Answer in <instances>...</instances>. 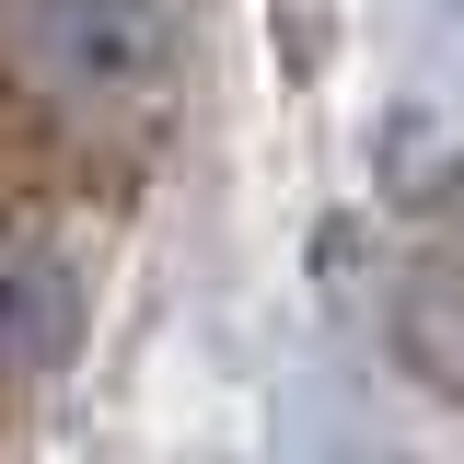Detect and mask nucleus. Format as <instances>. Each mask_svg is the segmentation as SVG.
Wrapping results in <instances>:
<instances>
[{"mask_svg":"<svg viewBox=\"0 0 464 464\" xmlns=\"http://www.w3.org/2000/svg\"><path fill=\"white\" fill-rule=\"evenodd\" d=\"M70 348H82V267L35 221H0V372L35 383L70 372Z\"/></svg>","mask_w":464,"mask_h":464,"instance_id":"2","label":"nucleus"},{"mask_svg":"<svg viewBox=\"0 0 464 464\" xmlns=\"http://www.w3.org/2000/svg\"><path fill=\"white\" fill-rule=\"evenodd\" d=\"M395 360L430 383V395H464V256L406 267V290H395Z\"/></svg>","mask_w":464,"mask_h":464,"instance_id":"3","label":"nucleus"},{"mask_svg":"<svg viewBox=\"0 0 464 464\" xmlns=\"http://www.w3.org/2000/svg\"><path fill=\"white\" fill-rule=\"evenodd\" d=\"M418 198H430V209H441V221H464V151H453V163H441V174H430V186H418Z\"/></svg>","mask_w":464,"mask_h":464,"instance_id":"4","label":"nucleus"},{"mask_svg":"<svg viewBox=\"0 0 464 464\" xmlns=\"http://www.w3.org/2000/svg\"><path fill=\"white\" fill-rule=\"evenodd\" d=\"M12 70L70 128H163L186 35L163 0H12Z\"/></svg>","mask_w":464,"mask_h":464,"instance_id":"1","label":"nucleus"}]
</instances>
